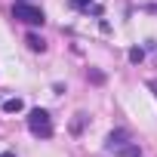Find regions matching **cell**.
Listing matches in <instances>:
<instances>
[{"label": "cell", "mask_w": 157, "mask_h": 157, "mask_svg": "<svg viewBox=\"0 0 157 157\" xmlns=\"http://www.w3.org/2000/svg\"><path fill=\"white\" fill-rule=\"evenodd\" d=\"M71 6H74V10H90L93 0H71Z\"/></svg>", "instance_id": "8992f818"}, {"label": "cell", "mask_w": 157, "mask_h": 157, "mask_svg": "<svg viewBox=\"0 0 157 157\" xmlns=\"http://www.w3.org/2000/svg\"><path fill=\"white\" fill-rule=\"evenodd\" d=\"M13 19L16 22H25V25H43V10L34 6V3H25V0H19V3L13 6Z\"/></svg>", "instance_id": "6da1fadb"}, {"label": "cell", "mask_w": 157, "mask_h": 157, "mask_svg": "<svg viewBox=\"0 0 157 157\" xmlns=\"http://www.w3.org/2000/svg\"><path fill=\"white\" fill-rule=\"evenodd\" d=\"M28 46H31V49H34V52H40V49H43V46H46V43H43V40H40V37H37V34H28Z\"/></svg>", "instance_id": "5b68a950"}, {"label": "cell", "mask_w": 157, "mask_h": 157, "mask_svg": "<svg viewBox=\"0 0 157 157\" xmlns=\"http://www.w3.org/2000/svg\"><path fill=\"white\" fill-rule=\"evenodd\" d=\"M120 139H123V132H111V136H108V151H117L120 157H142V151H139L136 145L120 142Z\"/></svg>", "instance_id": "3957f363"}, {"label": "cell", "mask_w": 157, "mask_h": 157, "mask_svg": "<svg viewBox=\"0 0 157 157\" xmlns=\"http://www.w3.org/2000/svg\"><path fill=\"white\" fill-rule=\"evenodd\" d=\"M151 90H154V93H157V80H151Z\"/></svg>", "instance_id": "52a82bcc"}, {"label": "cell", "mask_w": 157, "mask_h": 157, "mask_svg": "<svg viewBox=\"0 0 157 157\" xmlns=\"http://www.w3.org/2000/svg\"><path fill=\"white\" fill-rule=\"evenodd\" d=\"M28 129H31L37 139H49V136H52V120H49V114H46L43 108H34V111L28 114Z\"/></svg>", "instance_id": "7a4b0ae2"}, {"label": "cell", "mask_w": 157, "mask_h": 157, "mask_svg": "<svg viewBox=\"0 0 157 157\" xmlns=\"http://www.w3.org/2000/svg\"><path fill=\"white\" fill-rule=\"evenodd\" d=\"M0 157H16V154H0Z\"/></svg>", "instance_id": "ba28073f"}, {"label": "cell", "mask_w": 157, "mask_h": 157, "mask_svg": "<svg viewBox=\"0 0 157 157\" xmlns=\"http://www.w3.org/2000/svg\"><path fill=\"white\" fill-rule=\"evenodd\" d=\"M3 111H10V114L22 111V99H6V102H3Z\"/></svg>", "instance_id": "277c9868"}]
</instances>
